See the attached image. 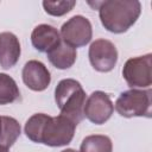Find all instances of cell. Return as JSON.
Instances as JSON below:
<instances>
[{
	"label": "cell",
	"mask_w": 152,
	"mask_h": 152,
	"mask_svg": "<svg viewBox=\"0 0 152 152\" xmlns=\"http://www.w3.org/2000/svg\"><path fill=\"white\" fill-rule=\"evenodd\" d=\"M88 4L99 11L102 26L112 33L128 31L141 13V4L138 0H106Z\"/></svg>",
	"instance_id": "obj_1"
},
{
	"label": "cell",
	"mask_w": 152,
	"mask_h": 152,
	"mask_svg": "<svg viewBox=\"0 0 152 152\" xmlns=\"http://www.w3.org/2000/svg\"><path fill=\"white\" fill-rule=\"evenodd\" d=\"M86 91L81 83L74 78H64L55 88V101L61 110V115L78 125L84 119Z\"/></svg>",
	"instance_id": "obj_2"
},
{
	"label": "cell",
	"mask_w": 152,
	"mask_h": 152,
	"mask_svg": "<svg viewBox=\"0 0 152 152\" xmlns=\"http://www.w3.org/2000/svg\"><path fill=\"white\" fill-rule=\"evenodd\" d=\"M114 108L124 118H134V116L151 118L152 90L129 89L122 91L116 99Z\"/></svg>",
	"instance_id": "obj_3"
},
{
	"label": "cell",
	"mask_w": 152,
	"mask_h": 152,
	"mask_svg": "<svg viewBox=\"0 0 152 152\" xmlns=\"http://www.w3.org/2000/svg\"><path fill=\"white\" fill-rule=\"evenodd\" d=\"M76 126V124L61 114L57 116L48 115L40 131L39 144L51 147L65 146L71 142Z\"/></svg>",
	"instance_id": "obj_4"
},
{
	"label": "cell",
	"mask_w": 152,
	"mask_h": 152,
	"mask_svg": "<svg viewBox=\"0 0 152 152\" xmlns=\"http://www.w3.org/2000/svg\"><path fill=\"white\" fill-rule=\"evenodd\" d=\"M122 76L131 89L148 88L152 84V55L146 53L127 59L122 68Z\"/></svg>",
	"instance_id": "obj_5"
},
{
	"label": "cell",
	"mask_w": 152,
	"mask_h": 152,
	"mask_svg": "<svg viewBox=\"0 0 152 152\" xmlns=\"http://www.w3.org/2000/svg\"><path fill=\"white\" fill-rule=\"evenodd\" d=\"M61 39L72 48L86 46L93 37L91 23L83 15H74L61 27Z\"/></svg>",
	"instance_id": "obj_6"
},
{
	"label": "cell",
	"mask_w": 152,
	"mask_h": 152,
	"mask_svg": "<svg viewBox=\"0 0 152 152\" xmlns=\"http://www.w3.org/2000/svg\"><path fill=\"white\" fill-rule=\"evenodd\" d=\"M88 57L91 66L96 71L109 72L116 65L118 50L114 43H112L108 39L100 38L90 44Z\"/></svg>",
	"instance_id": "obj_7"
},
{
	"label": "cell",
	"mask_w": 152,
	"mask_h": 152,
	"mask_svg": "<svg viewBox=\"0 0 152 152\" xmlns=\"http://www.w3.org/2000/svg\"><path fill=\"white\" fill-rule=\"evenodd\" d=\"M114 112V104L108 94L101 90L93 91L84 104V116L95 125H102L108 121Z\"/></svg>",
	"instance_id": "obj_8"
},
{
	"label": "cell",
	"mask_w": 152,
	"mask_h": 152,
	"mask_svg": "<svg viewBox=\"0 0 152 152\" xmlns=\"http://www.w3.org/2000/svg\"><path fill=\"white\" fill-rule=\"evenodd\" d=\"M23 82L33 91L45 90L51 82V75L44 63L37 59H31L25 63L21 71Z\"/></svg>",
	"instance_id": "obj_9"
},
{
	"label": "cell",
	"mask_w": 152,
	"mask_h": 152,
	"mask_svg": "<svg viewBox=\"0 0 152 152\" xmlns=\"http://www.w3.org/2000/svg\"><path fill=\"white\" fill-rule=\"evenodd\" d=\"M21 48L18 37L12 32L0 33V66L4 69L13 68L20 57Z\"/></svg>",
	"instance_id": "obj_10"
},
{
	"label": "cell",
	"mask_w": 152,
	"mask_h": 152,
	"mask_svg": "<svg viewBox=\"0 0 152 152\" xmlns=\"http://www.w3.org/2000/svg\"><path fill=\"white\" fill-rule=\"evenodd\" d=\"M61 42V34L56 27L40 24L36 26L31 33V43L39 52H49Z\"/></svg>",
	"instance_id": "obj_11"
},
{
	"label": "cell",
	"mask_w": 152,
	"mask_h": 152,
	"mask_svg": "<svg viewBox=\"0 0 152 152\" xmlns=\"http://www.w3.org/2000/svg\"><path fill=\"white\" fill-rule=\"evenodd\" d=\"M46 56L50 63L55 68L59 70H65V69L71 68L75 64L76 58H77V52L75 48L68 45L61 39V42L53 49L46 52Z\"/></svg>",
	"instance_id": "obj_12"
},
{
	"label": "cell",
	"mask_w": 152,
	"mask_h": 152,
	"mask_svg": "<svg viewBox=\"0 0 152 152\" xmlns=\"http://www.w3.org/2000/svg\"><path fill=\"white\" fill-rule=\"evenodd\" d=\"M21 128L19 122L12 116H1V131H0V146L11 147L20 137Z\"/></svg>",
	"instance_id": "obj_13"
},
{
	"label": "cell",
	"mask_w": 152,
	"mask_h": 152,
	"mask_svg": "<svg viewBox=\"0 0 152 152\" xmlns=\"http://www.w3.org/2000/svg\"><path fill=\"white\" fill-rule=\"evenodd\" d=\"M80 152H113V144L107 135L93 134L82 140Z\"/></svg>",
	"instance_id": "obj_14"
},
{
	"label": "cell",
	"mask_w": 152,
	"mask_h": 152,
	"mask_svg": "<svg viewBox=\"0 0 152 152\" xmlns=\"http://www.w3.org/2000/svg\"><path fill=\"white\" fill-rule=\"evenodd\" d=\"M20 97L17 82L7 74L0 72V104H10Z\"/></svg>",
	"instance_id": "obj_15"
},
{
	"label": "cell",
	"mask_w": 152,
	"mask_h": 152,
	"mask_svg": "<svg viewBox=\"0 0 152 152\" xmlns=\"http://www.w3.org/2000/svg\"><path fill=\"white\" fill-rule=\"evenodd\" d=\"M76 5L75 0H59V1H43L45 12L53 17H62L69 13Z\"/></svg>",
	"instance_id": "obj_16"
},
{
	"label": "cell",
	"mask_w": 152,
	"mask_h": 152,
	"mask_svg": "<svg viewBox=\"0 0 152 152\" xmlns=\"http://www.w3.org/2000/svg\"><path fill=\"white\" fill-rule=\"evenodd\" d=\"M62 152H80V151H76L74 148H66V150H63Z\"/></svg>",
	"instance_id": "obj_17"
},
{
	"label": "cell",
	"mask_w": 152,
	"mask_h": 152,
	"mask_svg": "<svg viewBox=\"0 0 152 152\" xmlns=\"http://www.w3.org/2000/svg\"><path fill=\"white\" fill-rule=\"evenodd\" d=\"M0 152H10V151H8V148H6V147H2V146H0Z\"/></svg>",
	"instance_id": "obj_18"
},
{
	"label": "cell",
	"mask_w": 152,
	"mask_h": 152,
	"mask_svg": "<svg viewBox=\"0 0 152 152\" xmlns=\"http://www.w3.org/2000/svg\"><path fill=\"white\" fill-rule=\"evenodd\" d=\"M0 131H1V116H0Z\"/></svg>",
	"instance_id": "obj_19"
}]
</instances>
